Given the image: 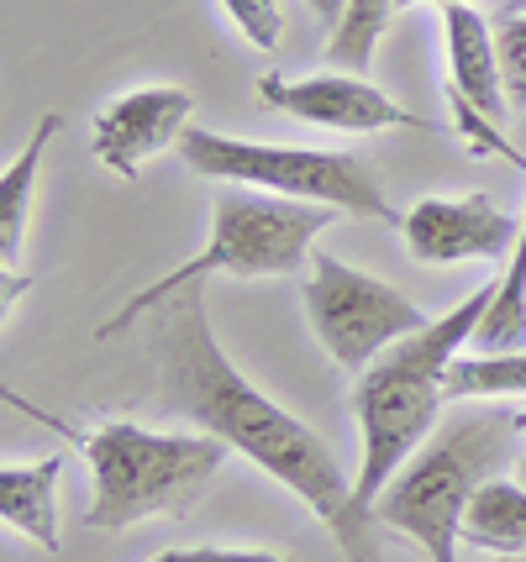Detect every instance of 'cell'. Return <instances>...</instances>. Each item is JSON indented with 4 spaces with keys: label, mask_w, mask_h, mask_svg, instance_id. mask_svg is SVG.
<instances>
[{
    "label": "cell",
    "mask_w": 526,
    "mask_h": 562,
    "mask_svg": "<svg viewBox=\"0 0 526 562\" xmlns=\"http://www.w3.org/2000/svg\"><path fill=\"white\" fill-rule=\"evenodd\" d=\"M405 5H458V0H401V11Z\"/></svg>",
    "instance_id": "cell-21"
},
{
    "label": "cell",
    "mask_w": 526,
    "mask_h": 562,
    "mask_svg": "<svg viewBox=\"0 0 526 562\" xmlns=\"http://www.w3.org/2000/svg\"><path fill=\"white\" fill-rule=\"evenodd\" d=\"M401 243L422 269L452 263H511L522 243V221L490 195H426L405 205Z\"/></svg>",
    "instance_id": "cell-8"
},
{
    "label": "cell",
    "mask_w": 526,
    "mask_h": 562,
    "mask_svg": "<svg viewBox=\"0 0 526 562\" xmlns=\"http://www.w3.org/2000/svg\"><path fill=\"white\" fill-rule=\"evenodd\" d=\"M58 126L64 122H58L53 111H43L37 126H32V137L22 143V153L0 173V269L5 273H16V263H22L32 195H37V169H43V153H48V143L58 137Z\"/></svg>",
    "instance_id": "cell-13"
},
{
    "label": "cell",
    "mask_w": 526,
    "mask_h": 562,
    "mask_svg": "<svg viewBox=\"0 0 526 562\" xmlns=\"http://www.w3.org/2000/svg\"><path fill=\"white\" fill-rule=\"evenodd\" d=\"M463 541L479 552H526V484L522 479H490L484 490L469 499L463 515Z\"/></svg>",
    "instance_id": "cell-14"
},
{
    "label": "cell",
    "mask_w": 526,
    "mask_h": 562,
    "mask_svg": "<svg viewBox=\"0 0 526 562\" xmlns=\"http://www.w3.org/2000/svg\"><path fill=\"white\" fill-rule=\"evenodd\" d=\"M516 431H522V437H526V405H522V411H516Z\"/></svg>",
    "instance_id": "cell-22"
},
{
    "label": "cell",
    "mask_w": 526,
    "mask_h": 562,
    "mask_svg": "<svg viewBox=\"0 0 526 562\" xmlns=\"http://www.w3.org/2000/svg\"><path fill=\"white\" fill-rule=\"evenodd\" d=\"M516 437V411L495 400H463L448 426H432V437L379 490L374 520L416 541L426 562H458L469 499L511 463Z\"/></svg>",
    "instance_id": "cell-3"
},
{
    "label": "cell",
    "mask_w": 526,
    "mask_h": 562,
    "mask_svg": "<svg viewBox=\"0 0 526 562\" xmlns=\"http://www.w3.org/2000/svg\"><path fill=\"white\" fill-rule=\"evenodd\" d=\"M195 122V95L179 90V85H143V90H126L111 105L96 111L90 122V147L116 179H137L148 158L179 147V137Z\"/></svg>",
    "instance_id": "cell-10"
},
{
    "label": "cell",
    "mask_w": 526,
    "mask_h": 562,
    "mask_svg": "<svg viewBox=\"0 0 526 562\" xmlns=\"http://www.w3.org/2000/svg\"><path fill=\"white\" fill-rule=\"evenodd\" d=\"M516 479H522V484H526V452H522V458H516Z\"/></svg>",
    "instance_id": "cell-23"
},
{
    "label": "cell",
    "mask_w": 526,
    "mask_h": 562,
    "mask_svg": "<svg viewBox=\"0 0 526 562\" xmlns=\"http://www.w3.org/2000/svg\"><path fill=\"white\" fill-rule=\"evenodd\" d=\"M153 562H290L264 547H164Z\"/></svg>",
    "instance_id": "cell-19"
},
{
    "label": "cell",
    "mask_w": 526,
    "mask_h": 562,
    "mask_svg": "<svg viewBox=\"0 0 526 562\" xmlns=\"http://www.w3.org/2000/svg\"><path fill=\"white\" fill-rule=\"evenodd\" d=\"M43 420L79 447V458L90 468V515L85 520L111 537L143 526V520L190 515L226 458V441L211 431H148L122 416L101 420L96 431H75L53 416Z\"/></svg>",
    "instance_id": "cell-4"
},
{
    "label": "cell",
    "mask_w": 526,
    "mask_h": 562,
    "mask_svg": "<svg viewBox=\"0 0 526 562\" xmlns=\"http://www.w3.org/2000/svg\"><path fill=\"white\" fill-rule=\"evenodd\" d=\"M222 11L232 16V26H237L258 53L279 48V37H284V11H279V0H222Z\"/></svg>",
    "instance_id": "cell-18"
},
{
    "label": "cell",
    "mask_w": 526,
    "mask_h": 562,
    "mask_svg": "<svg viewBox=\"0 0 526 562\" xmlns=\"http://www.w3.org/2000/svg\"><path fill=\"white\" fill-rule=\"evenodd\" d=\"M443 400L448 405H463V400H526V347L452 358V368L443 373Z\"/></svg>",
    "instance_id": "cell-15"
},
{
    "label": "cell",
    "mask_w": 526,
    "mask_h": 562,
    "mask_svg": "<svg viewBox=\"0 0 526 562\" xmlns=\"http://www.w3.org/2000/svg\"><path fill=\"white\" fill-rule=\"evenodd\" d=\"M179 164L201 179L216 184H243V190H264V195L305 200V205H337L352 216L384 221L401 232V216L390 200L379 173L352 158V153H326V147H284V143H253V137H226L211 126H195L179 137Z\"/></svg>",
    "instance_id": "cell-6"
},
{
    "label": "cell",
    "mask_w": 526,
    "mask_h": 562,
    "mask_svg": "<svg viewBox=\"0 0 526 562\" xmlns=\"http://www.w3.org/2000/svg\"><path fill=\"white\" fill-rule=\"evenodd\" d=\"M311 11H316V22H326V26H337L343 22V11H348V0H305Z\"/></svg>",
    "instance_id": "cell-20"
},
{
    "label": "cell",
    "mask_w": 526,
    "mask_h": 562,
    "mask_svg": "<svg viewBox=\"0 0 526 562\" xmlns=\"http://www.w3.org/2000/svg\"><path fill=\"white\" fill-rule=\"evenodd\" d=\"M443 37H448V95H458L463 105H474L479 116L505 122L511 116V100H505V79H501V48H495V26L479 16L469 0L443 5Z\"/></svg>",
    "instance_id": "cell-11"
},
{
    "label": "cell",
    "mask_w": 526,
    "mask_h": 562,
    "mask_svg": "<svg viewBox=\"0 0 526 562\" xmlns=\"http://www.w3.org/2000/svg\"><path fill=\"white\" fill-rule=\"evenodd\" d=\"M153 363H158V384H164L169 411L190 416L201 431L222 437L232 452H243L253 468H264L275 484H284L337 537L343 562H379L374 510L358 505V490L343 473V463L332 458V447L284 405H275L222 352L201 290H184L158 305Z\"/></svg>",
    "instance_id": "cell-1"
},
{
    "label": "cell",
    "mask_w": 526,
    "mask_h": 562,
    "mask_svg": "<svg viewBox=\"0 0 526 562\" xmlns=\"http://www.w3.org/2000/svg\"><path fill=\"white\" fill-rule=\"evenodd\" d=\"M301 300H305V321H311L316 342L326 347L332 363L348 368V373H363L379 352H390L401 337L426 326L416 300H405L395 284H384L374 273L348 269L343 258H332L322 247L311 258Z\"/></svg>",
    "instance_id": "cell-7"
},
{
    "label": "cell",
    "mask_w": 526,
    "mask_h": 562,
    "mask_svg": "<svg viewBox=\"0 0 526 562\" xmlns=\"http://www.w3.org/2000/svg\"><path fill=\"white\" fill-rule=\"evenodd\" d=\"M495 48H501V79L511 111H526V11H505L495 22Z\"/></svg>",
    "instance_id": "cell-17"
},
{
    "label": "cell",
    "mask_w": 526,
    "mask_h": 562,
    "mask_svg": "<svg viewBox=\"0 0 526 562\" xmlns=\"http://www.w3.org/2000/svg\"><path fill=\"white\" fill-rule=\"evenodd\" d=\"M58 484H64V458H32V463L0 468V520L43 552H58Z\"/></svg>",
    "instance_id": "cell-12"
},
{
    "label": "cell",
    "mask_w": 526,
    "mask_h": 562,
    "mask_svg": "<svg viewBox=\"0 0 526 562\" xmlns=\"http://www.w3.org/2000/svg\"><path fill=\"white\" fill-rule=\"evenodd\" d=\"M505 11H526V0H511V5H505Z\"/></svg>",
    "instance_id": "cell-24"
},
{
    "label": "cell",
    "mask_w": 526,
    "mask_h": 562,
    "mask_svg": "<svg viewBox=\"0 0 526 562\" xmlns=\"http://www.w3.org/2000/svg\"><path fill=\"white\" fill-rule=\"evenodd\" d=\"M337 216H343L337 205H305V200H284V195H264V190L232 184V190H222L211 200V237H205L201 252L184 258L164 279L143 284L116 316H105L96 326V342L122 337L126 326H137L164 300L195 290L211 273H226V279H290V273H311L316 237Z\"/></svg>",
    "instance_id": "cell-5"
},
{
    "label": "cell",
    "mask_w": 526,
    "mask_h": 562,
    "mask_svg": "<svg viewBox=\"0 0 526 562\" xmlns=\"http://www.w3.org/2000/svg\"><path fill=\"white\" fill-rule=\"evenodd\" d=\"M258 100L275 105L295 122L326 126V132H390V126H416V132H437V126L405 111L401 100H390L379 85H369L363 74L332 69V74H305V79H284V74H264L258 79Z\"/></svg>",
    "instance_id": "cell-9"
},
{
    "label": "cell",
    "mask_w": 526,
    "mask_h": 562,
    "mask_svg": "<svg viewBox=\"0 0 526 562\" xmlns=\"http://www.w3.org/2000/svg\"><path fill=\"white\" fill-rule=\"evenodd\" d=\"M401 11V0H348L343 22L332 26V43H326V58L348 74H369L374 69V48L384 37L390 16Z\"/></svg>",
    "instance_id": "cell-16"
},
{
    "label": "cell",
    "mask_w": 526,
    "mask_h": 562,
    "mask_svg": "<svg viewBox=\"0 0 526 562\" xmlns=\"http://www.w3.org/2000/svg\"><path fill=\"white\" fill-rule=\"evenodd\" d=\"M495 294H501V279H490L484 290L458 300L437 321H426L422 331L401 337L390 352H379L374 363L358 373L352 416H358V431H363V463H358L352 490H358L363 510H374L379 490L432 437V426H437L443 405H448L443 400V373L452 368V358H463L474 347Z\"/></svg>",
    "instance_id": "cell-2"
}]
</instances>
